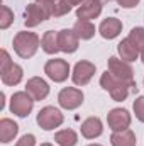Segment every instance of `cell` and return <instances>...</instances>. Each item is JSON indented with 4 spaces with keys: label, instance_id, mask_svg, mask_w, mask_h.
<instances>
[{
    "label": "cell",
    "instance_id": "obj_1",
    "mask_svg": "<svg viewBox=\"0 0 144 146\" xmlns=\"http://www.w3.org/2000/svg\"><path fill=\"white\" fill-rule=\"evenodd\" d=\"M54 2L51 0H36L34 3H29L24 10V24L27 27H36L41 22L53 17Z\"/></svg>",
    "mask_w": 144,
    "mask_h": 146
},
{
    "label": "cell",
    "instance_id": "obj_2",
    "mask_svg": "<svg viewBox=\"0 0 144 146\" xmlns=\"http://www.w3.org/2000/svg\"><path fill=\"white\" fill-rule=\"evenodd\" d=\"M12 44H14V51L17 53V56L27 60V58H32L36 54V51L39 49L41 37L36 33H31V31H20L15 34Z\"/></svg>",
    "mask_w": 144,
    "mask_h": 146
},
{
    "label": "cell",
    "instance_id": "obj_3",
    "mask_svg": "<svg viewBox=\"0 0 144 146\" xmlns=\"http://www.w3.org/2000/svg\"><path fill=\"white\" fill-rule=\"evenodd\" d=\"M100 87H102L104 90H107L108 94H110V97H112L115 102L126 100L127 95H129V92H131V88H134V85L115 78L108 70L105 73H102V76H100Z\"/></svg>",
    "mask_w": 144,
    "mask_h": 146
},
{
    "label": "cell",
    "instance_id": "obj_4",
    "mask_svg": "<svg viewBox=\"0 0 144 146\" xmlns=\"http://www.w3.org/2000/svg\"><path fill=\"white\" fill-rule=\"evenodd\" d=\"M37 124L39 127H42L44 131H53L56 127H59L65 121V115L61 114V110L53 107V106H46L37 112Z\"/></svg>",
    "mask_w": 144,
    "mask_h": 146
},
{
    "label": "cell",
    "instance_id": "obj_5",
    "mask_svg": "<svg viewBox=\"0 0 144 146\" xmlns=\"http://www.w3.org/2000/svg\"><path fill=\"white\" fill-rule=\"evenodd\" d=\"M34 99L27 92H15L10 97V112L17 117H27L34 107Z\"/></svg>",
    "mask_w": 144,
    "mask_h": 146
},
{
    "label": "cell",
    "instance_id": "obj_6",
    "mask_svg": "<svg viewBox=\"0 0 144 146\" xmlns=\"http://www.w3.org/2000/svg\"><path fill=\"white\" fill-rule=\"evenodd\" d=\"M107 65H108V72L112 73L115 78H119V80H122V82H127V83H131V85L136 87V82H134V70H132V66H131L127 61L119 60V58H115V56H110Z\"/></svg>",
    "mask_w": 144,
    "mask_h": 146
},
{
    "label": "cell",
    "instance_id": "obj_7",
    "mask_svg": "<svg viewBox=\"0 0 144 146\" xmlns=\"http://www.w3.org/2000/svg\"><path fill=\"white\" fill-rule=\"evenodd\" d=\"M44 73H46L48 78H51L53 82L61 83V82H65V80L70 76V65H68L66 60L54 58V60H49V61L44 65Z\"/></svg>",
    "mask_w": 144,
    "mask_h": 146
},
{
    "label": "cell",
    "instance_id": "obj_8",
    "mask_svg": "<svg viewBox=\"0 0 144 146\" xmlns=\"http://www.w3.org/2000/svg\"><path fill=\"white\" fill-rule=\"evenodd\" d=\"M83 99H85L83 92L80 88H75V87H66L58 94V104L66 110L78 109L83 104Z\"/></svg>",
    "mask_w": 144,
    "mask_h": 146
},
{
    "label": "cell",
    "instance_id": "obj_9",
    "mask_svg": "<svg viewBox=\"0 0 144 146\" xmlns=\"http://www.w3.org/2000/svg\"><path fill=\"white\" fill-rule=\"evenodd\" d=\"M95 75V65L92 61H87V60H81L75 65L73 68V73H71V80L75 85L78 87H83L87 85Z\"/></svg>",
    "mask_w": 144,
    "mask_h": 146
},
{
    "label": "cell",
    "instance_id": "obj_10",
    "mask_svg": "<svg viewBox=\"0 0 144 146\" xmlns=\"http://www.w3.org/2000/svg\"><path fill=\"white\" fill-rule=\"evenodd\" d=\"M131 114L127 112L126 109H112L110 112L107 114V122H108V127L112 131H124V129H129L131 126Z\"/></svg>",
    "mask_w": 144,
    "mask_h": 146
},
{
    "label": "cell",
    "instance_id": "obj_11",
    "mask_svg": "<svg viewBox=\"0 0 144 146\" xmlns=\"http://www.w3.org/2000/svg\"><path fill=\"white\" fill-rule=\"evenodd\" d=\"M26 92L34 99V100H44L49 95V85L46 80L41 76H32L26 83Z\"/></svg>",
    "mask_w": 144,
    "mask_h": 146
},
{
    "label": "cell",
    "instance_id": "obj_12",
    "mask_svg": "<svg viewBox=\"0 0 144 146\" xmlns=\"http://www.w3.org/2000/svg\"><path fill=\"white\" fill-rule=\"evenodd\" d=\"M102 14V2L98 0H85L76 9V17L80 21H92Z\"/></svg>",
    "mask_w": 144,
    "mask_h": 146
},
{
    "label": "cell",
    "instance_id": "obj_13",
    "mask_svg": "<svg viewBox=\"0 0 144 146\" xmlns=\"http://www.w3.org/2000/svg\"><path fill=\"white\" fill-rule=\"evenodd\" d=\"M78 42H80V37L75 34L73 29H63L58 33L59 51H63V53H75L78 49Z\"/></svg>",
    "mask_w": 144,
    "mask_h": 146
},
{
    "label": "cell",
    "instance_id": "obj_14",
    "mask_svg": "<svg viewBox=\"0 0 144 146\" xmlns=\"http://www.w3.org/2000/svg\"><path fill=\"white\" fill-rule=\"evenodd\" d=\"M81 136L87 138V139H95L98 136H102L104 133V126H102V121L98 117H88L81 122Z\"/></svg>",
    "mask_w": 144,
    "mask_h": 146
},
{
    "label": "cell",
    "instance_id": "obj_15",
    "mask_svg": "<svg viewBox=\"0 0 144 146\" xmlns=\"http://www.w3.org/2000/svg\"><path fill=\"white\" fill-rule=\"evenodd\" d=\"M122 31V22L115 17H107L100 22L98 26V33L104 39H115Z\"/></svg>",
    "mask_w": 144,
    "mask_h": 146
},
{
    "label": "cell",
    "instance_id": "obj_16",
    "mask_svg": "<svg viewBox=\"0 0 144 146\" xmlns=\"http://www.w3.org/2000/svg\"><path fill=\"white\" fill-rule=\"evenodd\" d=\"M19 134V126L17 122H14L9 117L0 119V143L7 145L10 141H14V138Z\"/></svg>",
    "mask_w": 144,
    "mask_h": 146
},
{
    "label": "cell",
    "instance_id": "obj_17",
    "mask_svg": "<svg viewBox=\"0 0 144 146\" xmlns=\"http://www.w3.org/2000/svg\"><path fill=\"white\" fill-rule=\"evenodd\" d=\"M117 51H119V54H120V60H124V61H127V63H131V61H136L137 58H139V49L126 37V39H122L119 44H117Z\"/></svg>",
    "mask_w": 144,
    "mask_h": 146
},
{
    "label": "cell",
    "instance_id": "obj_18",
    "mask_svg": "<svg viewBox=\"0 0 144 146\" xmlns=\"http://www.w3.org/2000/svg\"><path fill=\"white\" fill-rule=\"evenodd\" d=\"M110 145L112 146H136V134L132 129H124V131H114L110 136Z\"/></svg>",
    "mask_w": 144,
    "mask_h": 146
},
{
    "label": "cell",
    "instance_id": "obj_19",
    "mask_svg": "<svg viewBox=\"0 0 144 146\" xmlns=\"http://www.w3.org/2000/svg\"><path fill=\"white\" fill-rule=\"evenodd\" d=\"M0 76H2V83H3V85H7V87H14V85L20 83V80H22V76H24V70H22L20 65L14 63L7 72L2 73Z\"/></svg>",
    "mask_w": 144,
    "mask_h": 146
},
{
    "label": "cell",
    "instance_id": "obj_20",
    "mask_svg": "<svg viewBox=\"0 0 144 146\" xmlns=\"http://www.w3.org/2000/svg\"><path fill=\"white\" fill-rule=\"evenodd\" d=\"M41 48L44 53L48 54H56L59 51V44H58V33L54 31H46L44 36L41 37Z\"/></svg>",
    "mask_w": 144,
    "mask_h": 146
},
{
    "label": "cell",
    "instance_id": "obj_21",
    "mask_svg": "<svg viewBox=\"0 0 144 146\" xmlns=\"http://www.w3.org/2000/svg\"><path fill=\"white\" fill-rule=\"evenodd\" d=\"M73 31H75V34L80 37V39H83V41H87V39H92V37L95 36V26L92 24V21H76L75 22V26H73Z\"/></svg>",
    "mask_w": 144,
    "mask_h": 146
},
{
    "label": "cell",
    "instance_id": "obj_22",
    "mask_svg": "<svg viewBox=\"0 0 144 146\" xmlns=\"http://www.w3.org/2000/svg\"><path fill=\"white\" fill-rule=\"evenodd\" d=\"M54 141L59 146H76L78 134L73 129H61L54 134Z\"/></svg>",
    "mask_w": 144,
    "mask_h": 146
},
{
    "label": "cell",
    "instance_id": "obj_23",
    "mask_svg": "<svg viewBox=\"0 0 144 146\" xmlns=\"http://www.w3.org/2000/svg\"><path fill=\"white\" fill-rule=\"evenodd\" d=\"M127 39L139 49V53L143 54L144 53V27H134L131 33H129V36Z\"/></svg>",
    "mask_w": 144,
    "mask_h": 146
},
{
    "label": "cell",
    "instance_id": "obj_24",
    "mask_svg": "<svg viewBox=\"0 0 144 146\" xmlns=\"http://www.w3.org/2000/svg\"><path fill=\"white\" fill-rule=\"evenodd\" d=\"M71 12V3L68 0H56L54 2V10H53V17H61Z\"/></svg>",
    "mask_w": 144,
    "mask_h": 146
},
{
    "label": "cell",
    "instance_id": "obj_25",
    "mask_svg": "<svg viewBox=\"0 0 144 146\" xmlns=\"http://www.w3.org/2000/svg\"><path fill=\"white\" fill-rule=\"evenodd\" d=\"M14 22V12L7 7L2 5V15H0V29H9L10 24Z\"/></svg>",
    "mask_w": 144,
    "mask_h": 146
},
{
    "label": "cell",
    "instance_id": "obj_26",
    "mask_svg": "<svg viewBox=\"0 0 144 146\" xmlns=\"http://www.w3.org/2000/svg\"><path fill=\"white\" fill-rule=\"evenodd\" d=\"M132 109H134V114H136V117L144 122V95H139L136 100H134V104H132Z\"/></svg>",
    "mask_w": 144,
    "mask_h": 146
},
{
    "label": "cell",
    "instance_id": "obj_27",
    "mask_svg": "<svg viewBox=\"0 0 144 146\" xmlns=\"http://www.w3.org/2000/svg\"><path fill=\"white\" fill-rule=\"evenodd\" d=\"M12 65H14V63H12V60H10V54L7 53V49H2V51H0V75L5 73Z\"/></svg>",
    "mask_w": 144,
    "mask_h": 146
},
{
    "label": "cell",
    "instance_id": "obj_28",
    "mask_svg": "<svg viewBox=\"0 0 144 146\" xmlns=\"http://www.w3.org/2000/svg\"><path fill=\"white\" fill-rule=\"evenodd\" d=\"M15 146H36V136L34 134H24L15 143Z\"/></svg>",
    "mask_w": 144,
    "mask_h": 146
},
{
    "label": "cell",
    "instance_id": "obj_29",
    "mask_svg": "<svg viewBox=\"0 0 144 146\" xmlns=\"http://www.w3.org/2000/svg\"><path fill=\"white\" fill-rule=\"evenodd\" d=\"M117 2H119V5L124 7V9H132V7H136L141 0H117Z\"/></svg>",
    "mask_w": 144,
    "mask_h": 146
},
{
    "label": "cell",
    "instance_id": "obj_30",
    "mask_svg": "<svg viewBox=\"0 0 144 146\" xmlns=\"http://www.w3.org/2000/svg\"><path fill=\"white\" fill-rule=\"evenodd\" d=\"M3 106H5V94L2 92V94H0V110L3 109Z\"/></svg>",
    "mask_w": 144,
    "mask_h": 146
},
{
    "label": "cell",
    "instance_id": "obj_31",
    "mask_svg": "<svg viewBox=\"0 0 144 146\" xmlns=\"http://www.w3.org/2000/svg\"><path fill=\"white\" fill-rule=\"evenodd\" d=\"M68 2L71 3V7H73V5H78V7H80V5H81V3H83L85 0H68Z\"/></svg>",
    "mask_w": 144,
    "mask_h": 146
},
{
    "label": "cell",
    "instance_id": "obj_32",
    "mask_svg": "<svg viewBox=\"0 0 144 146\" xmlns=\"http://www.w3.org/2000/svg\"><path fill=\"white\" fill-rule=\"evenodd\" d=\"M41 146H53V145H51V143H42Z\"/></svg>",
    "mask_w": 144,
    "mask_h": 146
},
{
    "label": "cell",
    "instance_id": "obj_33",
    "mask_svg": "<svg viewBox=\"0 0 144 146\" xmlns=\"http://www.w3.org/2000/svg\"><path fill=\"white\" fill-rule=\"evenodd\" d=\"M98 2H102V3H107V2H112V0H98Z\"/></svg>",
    "mask_w": 144,
    "mask_h": 146
},
{
    "label": "cell",
    "instance_id": "obj_34",
    "mask_svg": "<svg viewBox=\"0 0 144 146\" xmlns=\"http://www.w3.org/2000/svg\"><path fill=\"white\" fill-rule=\"evenodd\" d=\"M88 146H102V145H97V143H93V145H88Z\"/></svg>",
    "mask_w": 144,
    "mask_h": 146
},
{
    "label": "cell",
    "instance_id": "obj_35",
    "mask_svg": "<svg viewBox=\"0 0 144 146\" xmlns=\"http://www.w3.org/2000/svg\"><path fill=\"white\" fill-rule=\"evenodd\" d=\"M141 58H143V63H144V53H143V54H141Z\"/></svg>",
    "mask_w": 144,
    "mask_h": 146
},
{
    "label": "cell",
    "instance_id": "obj_36",
    "mask_svg": "<svg viewBox=\"0 0 144 146\" xmlns=\"http://www.w3.org/2000/svg\"><path fill=\"white\" fill-rule=\"evenodd\" d=\"M51 2H56V0H51Z\"/></svg>",
    "mask_w": 144,
    "mask_h": 146
}]
</instances>
